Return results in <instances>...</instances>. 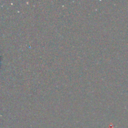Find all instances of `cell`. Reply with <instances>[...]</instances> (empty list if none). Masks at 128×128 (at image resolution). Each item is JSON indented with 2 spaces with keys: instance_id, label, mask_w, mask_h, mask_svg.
Segmentation results:
<instances>
[]
</instances>
